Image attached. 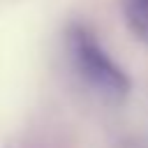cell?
Returning <instances> with one entry per match:
<instances>
[{
  "label": "cell",
  "mask_w": 148,
  "mask_h": 148,
  "mask_svg": "<svg viewBox=\"0 0 148 148\" xmlns=\"http://www.w3.org/2000/svg\"><path fill=\"white\" fill-rule=\"evenodd\" d=\"M69 51L79 74L97 92L111 99H123L130 92L127 74L106 56V51L95 42V37L86 28L74 25L69 30Z\"/></svg>",
  "instance_id": "6da1fadb"
},
{
  "label": "cell",
  "mask_w": 148,
  "mask_h": 148,
  "mask_svg": "<svg viewBox=\"0 0 148 148\" xmlns=\"http://www.w3.org/2000/svg\"><path fill=\"white\" fill-rule=\"evenodd\" d=\"M125 14L132 32L148 44V0H127L125 2Z\"/></svg>",
  "instance_id": "7a4b0ae2"
}]
</instances>
